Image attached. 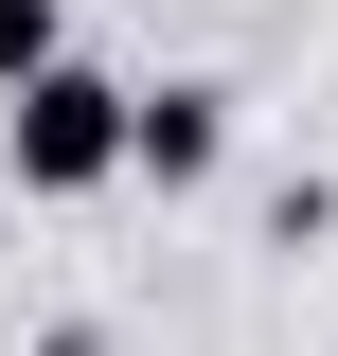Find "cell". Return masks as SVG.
<instances>
[{"instance_id": "cell-1", "label": "cell", "mask_w": 338, "mask_h": 356, "mask_svg": "<svg viewBox=\"0 0 338 356\" xmlns=\"http://www.w3.org/2000/svg\"><path fill=\"white\" fill-rule=\"evenodd\" d=\"M125 125H143V89H107L72 54V72H36L0 107V178H18V196H107V178H125Z\"/></svg>"}, {"instance_id": "cell-2", "label": "cell", "mask_w": 338, "mask_h": 356, "mask_svg": "<svg viewBox=\"0 0 338 356\" xmlns=\"http://www.w3.org/2000/svg\"><path fill=\"white\" fill-rule=\"evenodd\" d=\"M214 161H232V89H214V72L143 89V125H125V178H161V196H196Z\"/></svg>"}, {"instance_id": "cell-3", "label": "cell", "mask_w": 338, "mask_h": 356, "mask_svg": "<svg viewBox=\"0 0 338 356\" xmlns=\"http://www.w3.org/2000/svg\"><path fill=\"white\" fill-rule=\"evenodd\" d=\"M36 72H72V18H54V0H0V107H18Z\"/></svg>"}, {"instance_id": "cell-4", "label": "cell", "mask_w": 338, "mask_h": 356, "mask_svg": "<svg viewBox=\"0 0 338 356\" xmlns=\"http://www.w3.org/2000/svg\"><path fill=\"white\" fill-rule=\"evenodd\" d=\"M36 356H89V321H54V339H36Z\"/></svg>"}]
</instances>
